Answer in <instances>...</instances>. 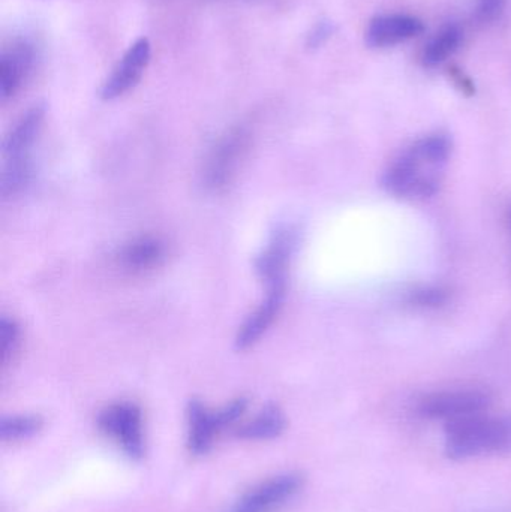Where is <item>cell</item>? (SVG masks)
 Segmentation results:
<instances>
[{"label": "cell", "instance_id": "1", "mask_svg": "<svg viewBox=\"0 0 511 512\" xmlns=\"http://www.w3.org/2000/svg\"><path fill=\"white\" fill-rule=\"evenodd\" d=\"M452 140L444 134L420 138L392 162L383 177L390 194L425 200L437 194L452 156Z\"/></svg>", "mask_w": 511, "mask_h": 512}, {"label": "cell", "instance_id": "2", "mask_svg": "<svg viewBox=\"0 0 511 512\" xmlns=\"http://www.w3.org/2000/svg\"><path fill=\"white\" fill-rule=\"evenodd\" d=\"M444 451L452 460L511 454V412H488L444 426Z\"/></svg>", "mask_w": 511, "mask_h": 512}, {"label": "cell", "instance_id": "3", "mask_svg": "<svg viewBox=\"0 0 511 512\" xmlns=\"http://www.w3.org/2000/svg\"><path fill=\"white\" fill-rule=\"evenodd\" d=\"M246 408L248 400L243 397L218 411H210L200 400H192L188 406V444L192 453H207L218 433L236 423L245 414Z\"/></svg>", "mask_w": 511, "mask_h": 512}, {"label": "cell", "instance_id": "4", "mask_svg": "<svg viewBox=\"0 0 511 512\" xmlns=\"http://www.w3.org/2000/svg\"><path fill=\"white\" fill-rule=\"evenodd\" d=\"M491 396L476 388L437 391L420 400L419 414L428 420L443 421L446 424L464 420L473 415L488 412Z\"/></svg>", "mask_w": 511, "mask_h": 512}, {"label": "cell", "instance_id": "5", "mask_svg": "<svg viewBox=\"0 0 511 512\" xmlns=\"http://www.w3.org/2000/svg\"><path fill=\"white\" fill-rule=\"evenodd\" d=\"M102 432L132 459L143 457L144 423L141 409L135 403L119 402L107 406L98 418Z\"/></svg>", "mask_w": 511, "mask_h": 512}, {"label": "cell", "instance_id": "6", "mask_svg": "<svg viewBox=\"0 0 511 512\" xmlns=\"http://www.w3.org/2000/svg\"><path fill=\"white\" fill-rule=\"evenodd\" d=\"M249 138L251 135L248 131L236 128L219 140L207 158L204 168V183L207 188L219 191L233 180L240 162L245 159L248 152Z\"/></svg>", "mask_w": 511, "mask_h": 512}, {"label": "cell", "instance_id": "7", "mask_svg": "<svg viewBox=\"0 0 511 512\" xmlns=\"http://www.w3.org/2000/svg\"><path fill=\"white\" fill-rule=\"evenodd\" d=\"M302 489V475L294 472L278 475L252 487L237 501L231 512H275L296 498Z\"/></svg>", "mask_w": 511, "mask_h": 512}, {"label": "cell", "instance_id": "8", "mask_svg": "<svg viewBox=\"0 0 511 512\" xmlns=\"http://www.w3.org/2000/svg\"><path fill=\"white\" fill-rule=\"evenodd\" d=\"M152 56V45L147 38H140L123 54L110 77L104 81L99 96L104 101H113L137 86L143 77Z\"/></svg>", "mask_w": 511, "mask_h": 512}, {"label": "cell", "instance_id": "9", "mask_svg": "<svg viewBox=\"0 0 511 512\" xmlns=\"http://www.w3.org/2000/svg\"><path fill=\"white\" fill-rule=\"evenodd\" d=\"M296 233L293 228L282 227L273 233L266 249L255 261L258 276L267 289L287 285L288 267L296 249Z\"/></svg>", "mask_w": 511, "mask_h": 512}, {"label": "cell", "instance_id": "10", "mask_svg": "<svg viewBox=\"0 0 511 512\" xmlns=\"http://www.w3.org/2000/svg\"><path fill=\"white\" fill-rule=\"evenodd\" d=\"M285 300V286L267 289L263 303L248 316L245 324L240 327L236 337V348L239 351L254 346L267 333L273 322L281 313Z\"/></svg>", "mask_w": 511, "mask_h": 512}, {"label": "cell", "instance_id": "11", "mask_svg": "<svg viewBox=\"0 0 511 512\" xmlns=\"http://www.w3.org/2000/svg\"><path fill=\"white\" fill-rule=\"evenodd\" d=\"M422 32L423 23L419 18L404 14L378 15L369 23L366 41L371 47H393Z\"/></svg>", "mask_w": 511, "mask_h": 512}, {"label": "cell", "instance_id": "12", "mask_svg": "<svg viewBox=\"0 0 511 512\" xmlns=\"http://www.w3.org/2000/svg\"><path fill=\"white\" fill-rule=\"evenodd\" d=\"M44 105H33L15 123L3 143L5 161H20L30 158V150L41 132L44 123Z\"/></svg>", "mask_w": 511, "mask_h": 512}, {"label": "cell", "instance_id": "13", "mask_svg": "<svg viewBox=\"0 0 511 512\" xmlns=\"http://www.w3.org/2000/svg\"><path fill=\"white\" fill-rule=\"evenodd\" d=\"M167 255V245L161 237L140 236L123 246L119 262L125 270L141 274L161 267Z\"/></svg>", "mask_w": 511, "mask_h": 512}, {"label": "cell", "instance_id": "14", "mask_svg": "<svg viewBox=\"0 0 511 512\" xmlns=\"http://www.w3.org/2000/svg\"><path fill=\"white\" fill-rule=\"evenodd\" d=\"M30 65V53L27 48L20 47L5 51L0 59V92L3 101L17 93L26 77Z\"/></svg>", "mask_w": 511, "mask_h": 512}, {"label": "cell", "instance_id": "15", "mask_svg": "<svg viewBox=\"0 0 511 512\" xmlns=\"http://www.w3.org/2000/svg\"><path fill=\"white\" fill-rule=\"evenodd\" d=\"M285 429V417L275 405L261 409L251 421L240 427L237 435L248 441H267L281 435Z\"/></svg>", "mask_w": 511, "mask_h": 512}, {"label": "cell", "instance_id": "16", "mask_svg": "<svg viewBox=\"0 0 511 512\" xmlns=\"http://www.w3.org/2000/svg\"><path fill=\"white\" fill-rule=\"evenodd\" d=\"M462 33L458 26H447L429 41L422 54L423 65L428 68L440 65L449 59L461 44Z\"/></svg>", "mask_w": 511, "mask_h": 512}, {"label": "cell", "instance_id": "17", "mask_svg": "<svg viewBox=\"0 0 511 512\" xmlns=\"http://www.w3.org/2000/svg\"><path fill=\"white\" fill-rule=\"evenodd\" d=\"M32 179V159L6 161L2 174V195L5 198L20 194Z\"/></svg>", "mask_w": 511, "mask_h": 512}, {"label": "cell", "instance_id": "18", "mask_svg": "<svg viewBox=\"0 0 511 512\" xmlns=\"http://www.w3.org/2000/svg\"><path fill=\"white\" fill-rule=\"evenodd\" d=\"M42 420L38 415H14L3 418L0 435L3 441H20L35 435L41 430Z\"/></svg>", "mask_w": 511, "mask_h": 512}, {"label": "cell", "instance_id": "19", "mask_svg": "<svg viewBox=\"0 0 511 512\" xmlns=\"http://www.w3.org/2000/svg\"><path fill=\"white\" fill-rule=\"evenodd\" d=\"M0 339H2V363L3 366H6L9 358L17 351L18 343H20V327H18L14 319L2 316V321H0Z\"/></svg>", "mask_w": 511, "mask_h": 512}, {"label": "cell", "instance_id": "20", "mask_svg": "<svg viewBox=\"0 0 511 512\" xmlns=\"http://www.w3.org/2000/svg\"><path fill=\"white\" fill-rule=\"evenodd\" d=\"M447 301V294L441 288H423L413 292L411 303L420 307H440Z\"/></svg>", "mask_w": 511, "mask_h": 512}, {"label": "cell", "instance_id": "21", "mask_svg": "<svg viewBox=\"0 0 511 512\" xmlns=\"http://www.w3.org/2000/svg\"><path fill=\"white\" fill-rule=\"evenodd\" d=\"M506 0H479L476 18L480 23H492L503 15Z\"/></svg>", "mask_w": 511, "mask_h": 512}, {"label": "cell", "instance_id": "22", "mask_svg": "<svg viewBox=\"0 0 511 512\" xmlns=\"http://www.w3.org/2000/svg\"><path fill=\"white\" fill-rule=\"evenodd\" d=\"M330 33H332V26H330L329 23L318 24L314 32L309 35V45H311V47H318V45L323 44V42L329 38Z\"/></svg>", "mask_w": 511, "mask_h": 512}, {"label": "cell", "instance_id": "23", "mask_svg": "<svg viewBox=\"0 0 511 512\" xmlns=\"http://www.w3.org/2000/svg\"><path fill=\"white\" fill-rule=\"evenodd\" d=\"M510 225H511V212H510Z\"/></svg>", "mask_w": 511, "mask_h": 512}]
</instances>
